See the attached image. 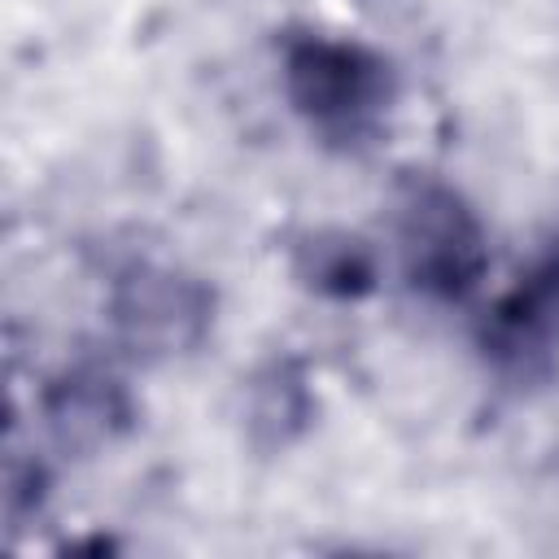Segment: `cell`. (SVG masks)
I'll return each instance as SVG.
<instances>
[{"instance_id": "cell-1", "label": "cell", "mask_w": 559, "mask_h": 559, "mask_svg": "<svg viewBox=\"0 0 559 559\" xmlns=\"http://www.w3.org/2000/svg\"><path fill=\"white\" fill-rule=\"evenodd\" d=\"M214 297L201 280L170 266H131L109 293V323L122 349L162 362L188 354L205 328Z\"/></svg>"}, {"instance_id": "cell-2", "label": "cell", "mask_w": 559, "mask_h": 559, "mask_svg": "<svg viewBox=\"0 0 559 559\" xmlns=\"http://www.w3.org/2000/svg\"><path fill=\"white\" fill-rule=\"evenodd\" d=\"M284 87L293 105L319 127H358L389 96L384 61L358 44L301 39L288 48Z\"/></svg>"}, {"instance_id": "cell-3", "label": "cell", "mask_w": 559, "mask_h": 559, "mask_svg": "<svg viewBox=\"0 0 559 559\" xmlns=\"http://www.w3.org/2000/svg\"><path fill=\"white\" fill-rule=\"evenodd\" d=\"M406 271L424 293L463 297L485 271V236L476 214L445 188H419L402 210Z\"/></svg>"}, {"instance_id": "cell-4", "label": "cell", "mask_w": 559, "mask_h": 559, "mask_svg": "<svg viewBox=\"0 0 559 559\" xmlns=\"http://www.w3.org/2000/svg\"><path fill=\"white\" fill-rule=\"evenodd\" d=\"M44 424L66 454H96L131 424V397L109 371L74 367L48 389Z\"/></svg>"}, {"instance_id": "cell-5", "label": "cell", "mask_w": 559, "mask_h": 559, "mask_svg": "<svg viewBox=\"0 0 559 559\" xmlns=\"http://www.w3.org/2000/svg\"><path fill=\"white\" fill-rule=\"evenodd\" d=\"M489 341L498 354L528 358L559 341V249L546 253L498 306L489 319Z\"/></svg>"}, {"instance_id": "cell-6", "label": "cell", "mask_w": 559, "mask_h": 559, "mask_svg": "<svg viewBox=\"0 0 559 559\" xmlns=\"http://www.w3.org/2000/svg\"><path fill=\"white\" fill-rule=\"evenodd\" d=\"M301 275L319 293L358 297V293L371 288L376 266H371V253L362 249V240H354V236H314L310 245H301Z\"/></svg>"}, {"instance_id": "cell-7", "label": "cell", "mask_w": 559, "mask_h": 559, "mask_svg": "<svg viewBox=\"0 0 559 559\" xmlns=\"http://www.w3.org/2000/svg\"><path fill=\"white\" fill-rule=\"evenodd\" d=\"M306 424V389L288 371H271L253 389V432L266 445H284Z\"/></svg>"}]
</instances>
